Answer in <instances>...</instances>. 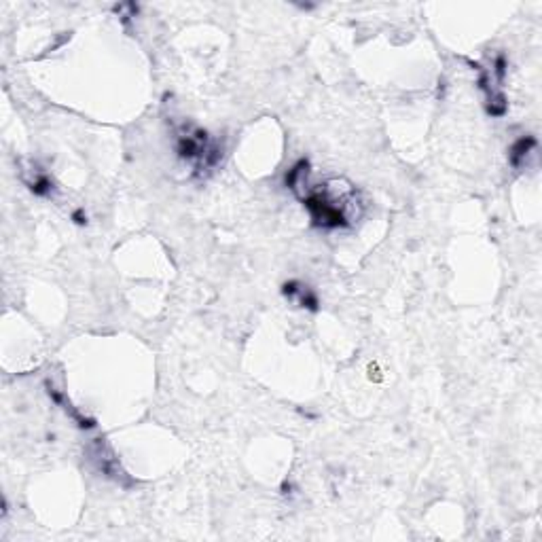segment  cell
Masks as SVG:
<instances>
[{
    "label": "cell",
    "mask_w": 542,
    "mask_h": 542,
    "mask_svg": "<svg viewBox=\"0 0 542 542\" xmlns=\"http://www.w3.org/2000/svg\"><path fill=\"white\" fill-rule=\"evenodd\" d=\"M337 183H327L320 187H303V191L297 193L303 208L309 212L311 223L318 229H346L352 225V216L348 212L352 199V191L341 193Z\"/></svg>",
    "instance_id": "cell-1"
},
{
    "label": "cell",
    "mask_w": 542,
    "mask_h": 542,
    "mask_svg": "<svg viewBox=\"0 0 542 542\" xmlns=\"http://www.w3.org/2000/svg\"><path fill=\"white\" fill-rule=\"evenodd\" d=\"M176 155L195 166L197 174L210 172L221 164L223 148L203 127L199 125H183L176 132Z\"/></svg>",
    "instance_id": "cell-2"
},
{
    "label": "cell",
    "mask_w": 542,
    "mask_h": 542,
    "mask_svg": "<svg viewBox=\"0 0 542 542\" xmlns=\"http://www.w3.org/2000/svg\"><path fill=\"white\" fill-rule=\"evenodd\" d=\"M87 451H89L91 460L95 462V466H98V470H100L102 474L111 477V479H115V481H121V479L125 477V472L121 470V466H119L117 458L113 456L111 447H108L102 439H95V441L87 447Z\"/></svg>",
    "instance_id": "cell-3"
},
{
    "label": "cell",
    "mask_w": 542,
    "mask_h": 542,
    "mask_svg": "<svg viewBox=\"0 0 542 542\" xmlns=\"http://www.w3.org/2000/svg\"><path fill=\"white\" fill-rule=\"evenodd\" d=\"M536 146H538L536 136H532V134L519 136V138L511 144V148H509V166L515 168V170H521V168L525 166L527 157L534 153Z\"/></svg>",
    "instance_id": "cell-4"
},
{
    "label": "cell",
    "mask_w": 542,
    "mask_h": 542,
    "mask_svg": "<svg viewBox=\"0 0 542 542\" xmlns=\"http://www.w3.org/2000/svg\"><path fill=\"white\" fill-rule=\"evenodd\" d=\"M307 176H309V159H307V157H301V159H297V164L286 172V176H284V187L297 195V193L303 189V185L307 183Z\"/></svg>",
    "instance_id": "cell-5"
},
{
    "label": "cell",
    "mask_w": 542,
    "mask_h": 542,
    "mask_svg": "<svg viewBox=\"0 0 542 542\" xmlns=\"http://www.w3.org/2000/svg\"><path fill=\"white\" fill-rule=\"evenodd\" d=\"M24 183H26L28 191L34 193L36 197H51L53 191H56V183H53V178L42 170H34L32 178H26Z\"/></svg>",
    "instance_id": "cell-6"
},
{
    "label": "cell",
    "mask_w": 542,
    "mask_h": 542,
    "mask_svg": "<svg viewBox=\"0 0 542 542\" xmlns=\"http://www.w3.org/2000/svg\"><path fill=\"white\" fill-rule=\"evenodd\" d=\"M297 301H299V305L303 307V309H307V311H320V299H318V295L309 288V286H303V291L299 293V297H297Z\"/></svg>",
    "instance_id": "cell-7"
},
{
    "label": "cell",
    "mask_w": 542,
    "mask_h": 542,
    "mask_svg": "<svg viewBox=\"0 0 542 542\" xmlns=\"http://www.w3.org/2000/svg\"><path fill=\"white\" fill-rule=\"evenodd\" d=\"M494 77L498 83H504L506 79V72H509V58L504 56V53H498V56L494 58V68H492Z\"/></svg>",
    "instance_id": "cell-8"
},
{
    "label": "cell",
    "mask_w": 542,
    "mask_h": 542,
    "mask_svg": "<svg viewBox=\"0 0 542 542\" xmlns=\"http://www.w3.org/2000/svg\"><path fill=\"white\" fill-rule=\"evenodd\" d=\"M303 282H299V280H288V282H284L282 284V288H280V293H282V297H286L288 301H293V299H297L299 297V293L303 291Z\"/></svg>",
    "instance_id": "cell-9"
},
{
    "label": "cell",
    "mask_w": 542,
    "mask_h": 542,
    "mask_svg": "<svg viewBox=\"0 0 542 542\" xmlns=\"http://www.w3.org/2000/svg\"><path fill=\"white\" fill-rule=\"evenodd\" d=\"M70 219H72V223H75V225H79V227H85V225L89 223V219H87V212H85L83 208H77V210L72 212V216H70Z\"/></svg>",
    "instance_id": "cell-10"
},
{
    "label": "cell",
    "mask_w": 542,
    "mask_h": 542,
    "mask_svg": "<svg viewBox=\"0 0 542 542\" xmlns=\"http://www.w3.org/2000/svg\"><path fill=\"white\" fill-rule=\"evenodd\" d=\"M280 492L286 496V494H293V483L291 481H284L282 485H280Z\"/></svg>",
    "instance_id": "cell-11"
}]
</instances>
